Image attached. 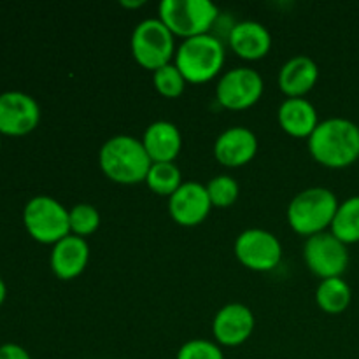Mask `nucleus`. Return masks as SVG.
<instances>
[{
  "label": "nucleus",
  "instance_id": "nucleus-1",
  "mask_svg": "<svg viewBox=\"0 0 359 359\" xmlns=\"http://www.w3.org/2000/svg\"><path fill=\"white\" fill-rule=\"evenodd\" d=\"M309 151L326 168H346L359 160V126L346 118L319 121L307 139Z\"/></svg>",
  "mask_w": 359,
  "mask_h": 359
},
{
  "label": "nucleus",
  "instance_id": "nucleus-2",
  "mask_svg": "<svg viewBox=\"0 0 359 359\" xmlns=\"http://www.w3.org/2000/svg\"><path fill=\"white\" fill-rule=\"evenodd\" d=\"M98 165L112 182L133 186L146 181L153 161L142 140L132 135H114L102 144Z\"/></svg>",
  "mask_w": 359,
  "mask_h": 359
},
{
  "label": "nucleus",
  "instance_id": "nucleus-3",
  "mask_svg": "<svg viewBox=\"0 0 359 359\" xmlns=\"http://www.w3.org/2000/svg\"><path fill=\"white\" fill-rule=\"evenodd\" d=\"M339 198L328 188L314 186L293 196L287 205V223L298 235L312 237L332 228L339 210Z\"/></svg>",
  "mask_w": 359,
  "mask_h": 359
},
{
  "label": "nucleus",
  "instance_id": "nucleus-4",
  "mask_svg": "<svg viewBox=\"0 0 359 359\" xmlns=\"http://www.w3.org/2000/svg\"><path fill=\"white\" fill-rule=\"evenodd\" d=\"M224 56L223 42L212 34H205L182 41L175 51L174 63L188 83L203 84L219 76Z\"/></svg>",
  "mask_w": 359,
  "mask_h": 359
},
{
  "label": "nucleus",
  "instance_id": "nucleus-5",
  "mask_svg": "<svg viewBox=\"0 0 359 359\" xmlns=\"http://www.w3.org/2000/svg\"><path fill=\"white\" fill-rule=\"evenodd\" d=\"M158 11L168 30L184 41L209 34L219 18V9L209 0H163Z\"/></svg>",
  "mask_w": 359,
  "mask_h": 359
},
{
  "label": "nucleus",
  "instance_id": "nucleus-6",
  "mask_svg": "<svg viewBox=\"0 0 359 359\" xmlns=\"http://www.w3.org/2000/svg\"><path fill=\"white\" fill-rule=\"evenodd\" d=\"M130 48L135 62L147 70H158L168 65L175 56V35L160 18L140 21L132 32Z\"/></svg>",
  "mask_w": 359,
  "mask_h": 359
},
{
  "label": "nucleus",
  "instance_id": "nucleus-7",
  "mask_svg": "<svg viewBox=\"0 0 359 359\" xmlns=\"http://www.w3.org/2000/svg\"><path fill=\"white\" fill-rule=\"evenodd\" d=\"M23 224L28 235L41 244L55 245L70 235L69 209L48 195H37L23 209Z\"/></svg>",
  "mask_w": 359,
  "mask_h": 359
},
{
  "label": "nucleus",
  "instance_id": "nucleus-8",
  "mask_svg": "<svg viewBox=\"0 0 359 359\" xmlns=\"http://www.w3.org/2000/svg\"><path fill=\"white\" fill-rule=\"evenodd\" d=\"M304 259L309 270L319 279L342 277L349 266V251L332 231L312 235L304 245Z\"/></svg>",
  "mask_w": 359,
  "mask_h": 359
},
{
  "label": "nucleus",
  "instance_id": "nucleus-9",
  "mask_svg": "<svg viewBox=\"0 0 359 359\" xmlns=\"http://www.w3.org/2000/svg\"><path fill=\"white\" fill-rule=\"evenodd\" d=\"M265 83L259 72L251 67L230 69L219 77L216 98L228 111H245L262 98Z\"/></svg>",
  "mask_w": 359,
  "mask_h": 359
},
{
  "label": "nucleus",
  "instance_id": "nucleus-10",
  "mask_svg": "<svg viewBox=\"0 0 359 359\" xmlns=\"http://www.w3.org/2000/svg\"><path fill=\"white\" fill-rule=\"evenodd\" d=\"M235 256L238 262L255 272H270L283 259L279 238L263 228L244 230L235 241Z\"/></svg>",
  "mask_w": 359,
  "mask_h": 359
},
{
  "label": "nucleus",
  "instance_id": "nucleus-11",
  "mask_svg": "<svg viewBox=\"0 0 359 359\" xmlns=\"http://www.w3.org/2000/svg\"><path fill=\"white\" fill-rule=\"evenodd\" d=\"M41 121V105L23 91L0 93V135L23 137L34 132Z\"/></svg>",
  "mask_w": 359,
  "mask_h": 359
},
{
  "label": "nucleus",
  "instance_id": "nucleus-12",
  "mask_svg": "<svg viewBox=\"0 0 359 359\" xmlns=\"http://www.w3.org/2000/svg\"><path fill=\"white\" fill-rule=\"evenodd\" d=\"M210 209L212 203L205 184L198 181L182 182L181 188L168 198V212L172 219L186 228L203 223L210 214Z\"/></svg>",
  "mask_w": 359,
  "mask_h": 359
},
{
  "label": "nucleus",
  "instance_id": "nucleus-13",
  "mask_svg": "<svg viewBox=\"0 0 359 359\" xmlns=\"http://www.w3.org/2000/svg\"><path fill=\"white\" fill-rule=\"evenodd\" d=\"M255 325V314L248 305L228 304L214 316L212 333L219 346L237 347L251 339Z\"/></svg>",
  "mask_w": 359,
  "mask_h": 359
},
{
  "label": "nucleus",
  "instance_id": "nucleus-14",
  "mask_svg": "<svg viewBox=\"0 0 359 359\" xmlns=\"http://www.w3.org/2000/svg\"><path fill=\"white\" fill-rule=\"evenodd\" d=\"M258 153V139L245 126H231L219 133L214 142V156L223 167L238 168Z\"/></svg>",
  "mask_w": 359,
  "mask_h": 359
},
{
  "label": "nucleus",
  "instance_id": "nucleus-15",
  "mask_svg": "<svg viewBox=\"0 0 359 359\" xmlns=\"http://www.w3.org/2000/svg\"><path fill=\"white\" fill-rule=\"evenodd\" d=\"M90 262V245L83 237L67 235L53 245L49 265L53 273L62 280H72L79 277Z\"/></svg>",
  "mask_w": 359,
  "mask_h": 359
},
{
  "label": "nucleus",
  "instance_id": "nucleus-16",
  "mask_svg": "<svg viewBox=\"0 0 359 359\" xmlns=\"http://www.w3.org/2000/svg\"><path fill=\"white\" fill-rule=\"evenodd\" d=\"M228 44L242 60L256 62L269 55L272 48V35L265 25L245 20L231 27L228 34Z\"/></svg>",
  "mask_w": 359,
  "mask_h": 359
},
{
  "label": "nucleus",
  "instance_id": "nucleus-17",
  "mask_svg": "<svg viewBox=\"0 0 359 359\" xmlns=\"http://www.w3.org/2000/svg\"><path fill=\"white\" fill-rule=\"evenodd\" d=\"M319 79V67L311 56L298 55L287 60L279 70L280 91L287 98H304Z\"/></svg>",
  "mask_w": 359,
  "mask_h": 359
},
{
  "label": "nucleus",
  "instance_id": "nucleus-18",
  "mask_svg": "<svg viewBox=\"0 0 359 359\" xmlns=\"http://www.w3.org/2000/svg\"><path fill=\"white\" fill-rule=\"evenodd\" d=\"M142 144L153 163H168L175 161L182 149L181 130L170 121L151 123L142 135Z\"/></svg>",
  "mask_w": 359,
  "mask_h": 359
},
{
  "label": "nucleus",
  "instance_id": "nucleus-19",
  "mask_svg": "<svg viewBox=\"0 0 359 359\" xmlns=\"http://www.w3.org/2000/svg\"><path fill=\"white\" fill-rule=\"evenodd\" d=\"M280 128L297 139H309L319 125L318 111L307 98H286L277 111Z\"/></svg>",
  "mask_w": 359,
  "mask_h": 359
},
{
  "label": "nucleus",
  "instance_id": "nucleus-20",
  "mask_svg": "<svg viewBox=\"0 0 359 359\" xmlns=\"http://www.w3.org/2000/svg\"><path fill=\"white\" fill-rule=\"evenodd\" d=\"M351 300H353V291L342 277L321 280L316 290V304L326 314H342L349 309Z\"/></svg>",
  "mask_w": 359,
  "mask_h": 359
},
{
  "label": "nucleus",
  "instance_id": "nucleus-21",
  "mask_svg": "<svg viewBox=\"0 0 359 359\" xmlns=\"http://www.w3.org/2000/svg\"><path fill=\"white\" fill-rule=\"evenodd\" d=\"M333 235L346 245L359 242V195L344 200L339 205L332 228Z\"/></svg>",
  "mask_w": 359,
  "mask_h": 359
},
{
  "label": "nucleus",
  "instance_id": "nucleus-22",
  "mask_svg": "<svg viewBox=\"0 0 359 359\" xmlns=\"http://www.w3.org/2000/svg\"><path fill=\"white\" fill-rule=\"evenodd\" d=\"M144 182H146L147 188L153 193L170 198V196L181 188V184L184 181H182L181 168H179L174 161H168V163L151 165L149 172H147V177Z\"/></svg>",
  "mask_w": 359,
  "mask_h": 359
},
{
  "label": "nucleus",
  "instance_id": "nucleus-23",
  "mask_svg": "<svg viewBox=\"0 0 359 359\" xmlns=\"http://www.w3.org/2000/svg\"><path fill=\"white\" fill-rule=\"evenodd\" d=\"M70 233L77 237H88L100 226V212L91 203H77L69 210Z\"/></svg>",
  "mask_w": 359,
  "mask_h": 359
},
{
  "label": "nucleus",
  "instance_id": "nucleus-24",
  "mask_svg": "<svg viewBox=\"0 0 359 359\" xmlns=\"http://www.w3.org/2000/svg\"><path fill=\"white\" fill-rule=\"evenodd\" d=\"M188 81L181 74V70L175 67V63L160 67L153 72V84L160 95L165 98H177L184 93V88Z\"/></svg>",
  "mask_w": 359,
  "mask_h": 359
},
{
  "label": "nucleus",
  "instance_id": "nucleus-25",
  "mask_svg": "<svg viewBox=\"0 0 359 359\" xmlns=\"http://www.w3.org/2000/svg\"><path fill=\"white\" fill-rule=\"evenodd\" d=\"M212 207H230L238 198V182L231 175L221 174L205 184Z\"/></svg>",
  "mask_w": 359,
  "mask_h": 359
},
{
  "label": "nucleus",
  "instance_id": "nucleus-26",
  "mask_svg": "<svg viewBox=\"0 0 359 359\" xmlns=\"http://www.w3.org/2000/svg\"><path fill=\"white\" fill-rule=\"evenodd\" d=\"M175 359H224V354L219 344L205 339H195L182 344Z\"/></svg>",
  "mask_w": 359,
  "mask_h": 359
},
{
  "label": "nucleus",
  "instance_id": "nucleus-27",
  "mask_svg": "<svg viewBox=\"0 0 359 359\" xmlns=\"http://www.w3.org/2000/svg\"><path fill=\"white\" fill-rule=\"evenodd\" d=\"M0 359H32V356L18 344H4L0 346Z\"/></svg>",
  "mask_w": 359,
  "mask_h": 359
},
{
  "label": "nucleus",
  "instance_id": "nucleus-28",
  "mask_svg": "<svg viewBox=\"0 0 359 359\" xmlns=\"http://www.w3.org/2000/svg\"><path fill=\"white\" fill-rule=\"evenodd\" d=\"M121 7H125V9H137V7H142L144 4V0H121Z\"/></svg>",
  "mask_w": 359,
  "mask_h": 359
},
{
  "label": "nucleus",
  "instance_id": "nucleus-29",
  "mask_svg": "<svg viewBox=\"0 0 359 359\" xmlns=\"http://www.w3.org/2000/svg\"><path fill=\"white\" fill-rule=\"evenodd\" d=\"M6 297H7V287H6V283L2 280V277H0V307H2V304L6 302Z\"/></svg>",
  "mask_w": 359,
  "mask_h": 359
},
{
  "label": "nucleus",
  "instance_id": "nucleus-30",
  "mask_svg": "<svg viewBox=\"0 0 359 359\" xmlns=\"http://www.w3.org/2000/svg\"><path fill=\"white\" fill-rule=\"evenodd\" d=\"M0 149H2V135H0Z\"/></svg>",
  "mask_w": 359,
  "mask_h": 359
}]
</instances>
